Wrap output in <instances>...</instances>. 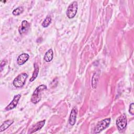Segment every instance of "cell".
<instances>
[{
	"instance_id": "6da1fadb",
	"label": "cell",
	"mask_w": 134,
	"mask_h": 134,
	"mask_svg": "<svg viewBox=\"0 0 134 134\" xmlns=\"http://www.w3.org/2000/svg\"><path fill=\"white\" fill-rule=\"evenodd\" d=\"M47 89V86L45 85H40L37 87L32 94L31 97V102L34 104H37L41 99V93L42 91Z\"/></svg>"
},
{
	"instance_id": "7a4b0ae2",
	"label": "cell",
	"mask_w": 134,
	"mask_h": 134,
	"mask_svg": "<svg viewBox=\"0 0 134 134\" xmlns=\"http://www.w3.org/2000/svg\"><path fill=\"white\" fill-rule=\"evenodd\" d=\"M28 77L26 73H21L15 78L13 82V84L15 87H22L25 83L26 80Z\"/></svg>"
},
{
	"instance_id": "3957f363",
	"label": "cell",
	"mask_w": 134,
	"mask_h": 134,
	"mask_svg": "<svg viewBox=\"0 0 134 134\" xmlns=\"http://www.w3.org/2000/svg\"><path fill=\"white\" fill-rule=\"evenodd\" d=\"M110 122V118H108L99 121L94 128V133H98L104 129H106Z\"/></svg>"
},
{
	"instance_id": "277c9868",
	"label": "cell",
	"mask_w": 134,
	"mask_h": 134,
	"mask_svg": "<svg viewBox=\"0 0 134 134\" xmlns=\"http://www.w3.org/2000/svg\"><path fill=\"white\" fill-rule=\"evenodd\" d=\"M77 11V3L73 1L69 6L66 10V15L69 18H73L76 14Z\"/></svg>"
},
{
	"instance_id": "5b68a950",
	"label": "cell",
	"mask_w": 134,
	"mask_h": 134,
	"mask_svg": "<svg viewBox=\"0 0 134 134\" xmlns=\"http://www.w3.org/2000/svg\"><path fill=\"white\" fill-rule=\"evenodd\" d=\"M127 124L126 115L125 114H122L120 115L116 119V125L119 130L124 129Z\"/></svg>"
},
{
	"instance_id": "8992f818",
	"label": "cell",
	"mask_w": 134,
	"mask_h": 134,
	"mask_svg": "<svg viewBox=\"0 0 134 134\" xmlns=\"http://www.w3.org/2000/svg\"><path fill=\"white\" fill-rule=\"evenodd\" d=\"M20 97H21L20 94H17V95H15L13 100L5 108V110H12V109L15 108L16 107Z\"/></svg>"
},
{
	"instance_id": "52a82bcc",
	"label": "cell",
	"mask_w": 134,
	"mask_h": 134,
	"mask_svg": "<svg viewBox=\"0 0 134 134\" xmlns=\"http://www.w3.org/2000/svg\"><path fill=\"white\" fill-rule=\"evenodd\" d=\"M77 115V109L76 107H74L72 109L70 117H69V123L71 126L75 125L76 120V117Z\"/></svg>"
},
{
	"instance_id": "ba28073f",
	"label": "cell",
	"mask_w": 134,
	"mask_h": 134,
	"mask_svg": "<svg viewBox=\"0 0 134 134\" xmlns=\"http://www.w3.org/2000/svg\"><path fill=\"white\" fill-rule=\"evenodd\" d=\"M29 27H30L29 23L27 20H24L22 21L21 25L19 27V28H18V31L19 34L20 35H23L24 34L26 33L28 30Z\"/></svg>"
},
{
	"instance_id": "9c48e42d",
	"label": "cell",
	"mask_w": 134,
	"mask_h": 134,
	"mask_svg": "<svg viewBox=\"0 0 134 134\" xmlns=\"http://www.w3.org/2000/svg\"><path fill=\"white\" fill-rule=\"evenodd\" d=\"M45 120H43L42 121H40L36 123L35 125H34L30 129V131H29V133H32L34 132H35L36 131L40 130V129L43 127L45 124Z\"/></svg>"
},
{
	"instance_id": "30bf717a",
	"label": "cell",
	"mask_w": 134,
	"mask_h": 134,
	"mask_svg": "<svg viewBox=\"0 0 134 134\" xmlns=\"http://www.w3.org/2000/svg\"><path fill=\"white\" fill-rule=\"evenodd\" d=\"M29 58V55L27 53H22L19 55L17 59V64L19 65H21L24 64L25 62H26Z\"/></svg>"
},
{
	"instance_id": "8fae6325",
	"label": "cell",
	"mask_w": 134,
	"mask_h": 134,
	"mask_svg": "<svg viewBox=\"0 0 134 134\" xmlns=\"http://www.w3.org/2000/svg\"><path fill=\"white\" fill-rule=\"evenodd\" d=\"M53 57V50L51 49H50L46 52L44 55V60L47 62H50L52 60Z\"/></svg>"
},
{
	"instance_id": "7c38bea8",
	"label": "cell",
	"mask_w": 134,
	"mask_h": 134,
	"mask_svg": "<svg viewBox=\"0 0 134 134\" xmlns=\"http://www.w3.org/2000/svg\"><path fill=\"white\" fill-rule=\"evenodd\" d=\"M14 122V121L12 120H7L5 121H4L3 124L1 125L0 127V132H2L4 130H6L7 128H8Z\"/></svg>"
},
{
	"instance_id": "4fadbf2b",
	"label": "cell",
	"mask_w": 134,
	"mask_h": 134,
	"mask_svg": "<svg viewBox=\"0 0 134 134\" xmlns=\"http://www.w3.org/2000/svg\"><path fill=\"white\" fill-rule=\"evenodd\" d=\"M39 67L38 65L36 63H35L34 64V71L32 73V75L31 76V77L30 79V82H32L34 81L37 77L38 73H39Z\"/></svg>"
},
{
	"instance_id": "5bb4252c",
	"label": "cell",
	"mask_w": 134,
	"mask_h": 134,
	"mask_svg": "<svg viewBox=\"0 0 134 134\" xmlns=\"http://www.w3.org/2000/svg\"><path fill=\"white\" fill-rule=\"evenodd\" d=\"M98 74H97V73L96 72L94 74L93 76L92 77V86L93 87V88H96V86H97V82H98Z\"/></svg>"
},
{
	"instance_id": "9a60e30c",
	"label": "cell",
	"mask_w": 134,
	"mask_h": 134,
	"mask_svg": "<svg viewBox=\"0 0 134 134\" xmlns=\"http://www.w3.org/2000/svg\"><path fill=\"white\" fill-rule=\"evenodd\" d=\"M51 23V17L50 16H47L42 23V26L43 27H47Z\"/></svg>"
},
{
	"instance_id": "2e32d148",
	"label": "cell",
	"mask_w": 134,
	"mask_h": 134,
	"mask_svg": "<svg viewBox=\"0 0 134 134\" xmlns=\"http://www.w3.org/2000/svg\"><path fill=\"white\" fill-rule=\"evenodd\" d=\"M24 11V8L23 7H18L15 8L12 12L13 14L15 16H17L21 14Z\"/></svg>"
},
{
	"instance_id": "e0dca14e",
	"label": "cell",
	"mask_w": 134,
	"mask_h": 134,
	"mask_svg": "<svg viewBox=\"0 0 134 134\" xmlns=\"http://www.w3.org/2000/svg\"><path fill=\"white\" fill-rule=\"evenodd\" d=\"M134 106V104L133 103L130 104V105L129 106V112L132 115L134 114V106Z\"/></svg>"
},
{
	"instance_id": "ac0fdd59",
	"label": "cell",
	"mask_w": 134,
	"mask_h": 134,
	"mask_svg": "<svg viewBox=\"0 0 134 134\" xmlns=\"http://www.w3.org/2000/svg\"><path fill=\"white\" fill-rule=\"evenodd\" d=\"M7 63V60H3L2 61L1 63V65H0V68H1V71H2L3 70V68L4 67V66Z\"/></svg>"
}]
</instances>
